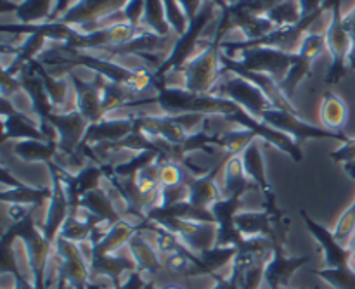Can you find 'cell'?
I'll list each match as a JSON object with an SVG mask.
<instances>
[{
	"mask_svg": "<svg viewBox=\"0 0 355 289\" xmlns=\"http://www.w3.org/2000/svg\"><path fill=\"white\" fill-rule=\"evenodd\" d=\"M47 168L49 173H51L52 198L51 201H49L47 215H45V220L44 224H42V232H44L45 238L54 245L55 239L59 238V232H61L66 218L69 217V201L64 189V184H62L59 166L55 165L54 161H49Z\"/></svg>",
	"mask_w": 355,
	"mask_h": 289,
	"instance_id": "8",
	"label": "cell"
},
{
	"mask_svg": "<svg viewBox=\"0 0 355 289\" xmlns=\"http://www.w3.org/2000/svg\"><path fill=\"white\" fill-rule=\"evenodd\" d=\"M80 208L87 210L89 213L96 215L97 218H101V220L106 222V224L110 225H114L118 224V222L125 220V218H121V215L118 213L113 200H111V196L103 189V187L90 191L85 196H82V200H80Z\"/></svg>",
	"mask_w": 355,
	"mask_h": 289,
	"instance_id": "19",
	"label": "cell"
},
{
	"mask_svg": "<svg viewBox=\"0 0 355 289\" xmlns=\"http://www.w3.org/2000/svg\"><path fill=\"white\" fill-rule=\"evenodd\" d=\"M225 31H227V28H225L224 14H222L220 30H218L217 38L210 45H207L200 54L189 59L182 68L177 69V71L182 73L184 89L187 92L198 94V96H208V94L214 92L215 85L222 78L220 52Z\"/></svg>",
	"mask_w": 355,
	"mask_h": 289,
	"instance_id": "1",
	"label": "cell"
},
{
	"mask_svg": "<svg viewBox=\"0 0 355 289\" xmlns=\"http://www.w3.org/2000/svg\"><path fill=\"white\" fill-rule=\"evenodd\" d=\"M347 248H349L352 253H355V234L350 238V241L347 243Z\"/></svg>",
	"mask_w": 355,
	"mask_h": 289,
	"instance_id": "41",
	"label": "cell"
},
{
	"mask_svg": "<svg viewBox=\"0 0 355 289\" xmlns=\"http://www.w3.org/2000/svg\"><path fill=\"white\" fill-rule=\"evenodd\" d=\"M55 0H26L16 9V19L19 24H45L51 19Z\"/></svg>",
	"mask_w": 355,
	"mask_h": 289,
	"instance_id": "26",
	"label": "cell"
},
{
	"mask_svg": "<svg viewBox=\"0 0 355 289\" xmlns=\"http://www.w3.org/2000/svg\"><path fill=\"white\" fill-rule=\"evenodd\" d=\"M355 234V200L352 201L349 208L342 213V217L338 218L335 225V231L333 236L338 243H349L350 238Z\"/></svg>",
	"mask_w": 355,
	"mask_h": 289,
	"instance_id": "32",
	"label": "cell"
},
{
	"mask_svg": "<svg viewBox=\"0 0 355 289\" xmlns=\"http://www.w3.org/2000/svg\"><path fill=\"white\" fill-rule=\"evenodd\" d=\"M300 215L302 218H304L305 225L309 227V231H311L312 234H314V238L322 245L328 269H350V256H352V252H350L347 246H343L342 243L336 241L333 232H329L328 229L319 225L315 220H312V218L309 217V213H305L304 210L300 211Z\"/></svg>",
	"mask_w": 355,
	"mask_h": 289,
	"instance_id": "11",
	"label": "cell"
},
{
	"mask_svg": "<svg viewBox=\"0 0 355 289\" xmlns=\"http://www.w3.org/2000/svg\"><path fill=\"white\" fill-rule=\"evenodd\" d=\"M207 118L208 116H205V114L201 113H182V114H175L173 120H175V123L179 125L187 135H191V134H196V127H200Z\"/></svg>",
	"mask_w": 355,
	"mask_h": 289,
	"instance_id": "34",
	"label": "cell"
},
{
	"mask_svg": "<svg viewBox=\"0 0 355 289\" xmlns=\"http://www.w3.org/2000/svg\"><path fill=\"white\" fill-rule=\"evenodd\" d=\"M51 198H52L51 187H45V189H35V187L26 186V184L23 182H21L17 187L7 189L0 194V201H2L3 204H24V207H31V208L42 207V203L51 201Z\"/></svg>",
	"mask_w": 355,
	"mask_h": 289,
	"instance_id": "24",
	"label": "cell"
},
{
	"mask_svg": "<svg viewBox=\"0 0 355 289\" xmlns=\"http://www.w3.org/2000/svg\"><path fill=\"white\" fill-rule=\"evenodd\" d=\"M47 123H51L55 128V132H58V148L62 152H76V149L82 144L90 125L78 111L52 113L47 118Z\"/></svg>",
	"mask_w": 355,
	"mask_h": 289,
	"instance_id": "10",
	"label": "cell"
},
{
	"mask_svg": "<svg viewBox=\"0 0 355 289\" xmlns=\"http://www.w3.org/2000/svg\"><path fill=\"white\" fill-rule=\"evenodd\" d=\"M322 6H324V0H300V9L304 17L312 16V14H315L318 10H321Z\"/></svg>",
	"mask_w": 355,
	"mask_h": 289,
	"instance_id": "37",
	"label": "cell"
},
{
	"mask_svg": "<svg viewBox=\"0 0 355 289\" xmlns=\"http://www.w3.org/2000/svg\"><path fill=\"white\" fill-rule=\"evenodd\" d=\"M220 64H222V71L236 73V75L243 76V78H246L248 82H252L255 87H259V89L263 92V96H266L267 99H269V103L272 104V107L288 111V113H293L297 114V116H300V111L291 104V100L288 99L284 90L281 89V83L276 82L272 76L266 75V73L248 71V69L243 68L236 59L229 58V55H225L224 52H220Z\"/></svg>",
	"mask_w": 355,
	"mask_h": 289,
	"instance_id": "7",
	"label": "cell"
},
{
	"mask_svg": "<svg viewBox=\"0 0 355 289\" xmlns=\"http://www.w3.org/2000/svg\"><path fill=\"white\" fill-rule=\"evenodd\" d=\"M103 179H106V173H104L101 165H97V163H89V165L83 166L82 172H80L78 175H75L76 191H78L80 198L85 196L90 191L99 189Z\"/></svg>",
	"mask_w": 355,
	"mask_h": 289,
	"instance_id": "29",
	"label": "cell"
},
{
	"mask_svg": "<svg viewBox=\"0 0 355 289\" xmlns=\"http://www.w3.org/2000/svg\"><path fill=\"white\" fill-rule=\"evenodd\" d=\"M343 14V24H345L347 31L350 35V40H352V51H350L349 58V68H355V6L352 9H349Z\"/></svg>",
	"mask_w": 355,
	"mask_h": 289,
	"instance_id": "36",
	"label": "cell"
},
{
	"mask_svg": "<svg viewBox=\"0 0 355 289\" xmlns=\"http://www.w3.org/2000/svg\"><path fill=\"white\" fill-rule=\"evenodd\" d=\"M217 277V286H215L214 289H231V281L229 279H224V277H218V276H215Z\"/></svg>",
	"mask_w": 355,
	"mask_h": 289,
	"instance_id": "39",
	"label": "cell"
},
{
	"mask_svg": "<svg viewBox=\"0 0 355 289\" xmlns=\"http://www.w3.org/2000/svg\"><path fill=\"white\" fill-rule=\"evenodd\" d=\"M318 274L329 286L336 289H355V272L352 269H324L319 270Z\"/></svg>",
	"mask_w": 355,
	"mask_h": 289,
	"instance_id": "31",
	"label": "cell"
},
{
	"mask_svg": "<svg viewBox=\"0 0 355 289\" xmlns=\"http://www.w3.org/2000/svg\"><path fill=\"white\" fill-rule=\"evenodd\" d=\"M182 201H189V184L182 182L179 186L162 187V201L159 207H173Z\"/></svg>",
	"mask_w": 355,
	"mask_h": 289,
	"instance_id": "33",
	"label": "cell"
},
{
	"mask_svg": "<svg viewBox=\"0 0 355 289\" xmlns=\"http://www.w3.org/2000/svg\"><path fill=\"white\" fill-rule=\"evenodd\" d=\"M211 96H218L232 100V103L241 106L243 110H246L252 116L259 118V120L267 110L272 107V104L269 103V99L263 96V92L259 87H255L252 82L243 78V76L229 71H222V78L215 85Z\"/></svg>",
	"mask_w": 355,
	"mask_h": 289,
	"instance_id": "3",
	"label": "cell"
},
{
	"mask_svg": "<svg viewBox=\"0 0 355 289\" xmlns=\"http://www.w3.org/2000/svg\"><path fill=\"white\" fill-rule=\"evenodd\" d=\"M231 289H238V288H236V286H234V284H232V283H231Z\"/></svg>",
	"mask_w": 355,
	"mask_h": 289,
	"instance_id": "44",
	"label": "cell"
},
{
	"mask_svg": "<svg viewBox=\"0 0 355 289\" xmlns=\"http://www.w3.org/2000/svg\"><path fill=\"white\" fill-rule=\"evenodd\" d=\"M162 289H184L182 286H177V284H168V286L162 288Z\"/></svg>",
	"mask_w": 355,
	"mask_h": 289,
	"instance_id": "43",
	"label": "cell"
},
{
	"mask_svg": "<svg viewBox=\"0 0 355 289\" xmlns=\"http://www.w3.org/2000/svg\"><path fill=\"white\" fill-rule=\"evenodd\" d=\"M272 222V217L267 211H238L234 217V225L243 238L274 236Z\"/></svg>",
	"mask_w": 355,
	"mask_h": 289,
	"instance_id": "22",
	"label": "cell"
},
{
	"mask_svg": "<svg viewBox=\"0 0 355 289\" xmlns=\"http://www.w3.org/2000/svg\"><path fill=\"white\" fill-rule=\"evenodd\" d=\"M3 120V134L2 144L7 141H24V139H37V141H47L44 132L40 130L38 120L28 116L26 113H21L14 107L7 116H2ZM49 142V141H47Z\"/></svg>",
	"mask_w": 355,
	"mask_h": 289,
	"instance_id": "15",
	"label": "cell"
},
{
	"mask_svg": "<svg viewBox=\"0 0 355 289\" xmlns=\"http://www.w3.org/2000/svg\"><path fill=\"white\" fill-rule=\"evenodd\" d=\"M128 252H130L132 260L137 265V270H141L142 274H149V276H155L158 274V270L162 269V260H159L158 249L153 248L151 243L137 232L134 238L130 239V243L127 245Z\"/></svg>",
	"mask_w": 355,
	"mask_h": 289,
	"instance_id": "20",
	"label": "cell"
},
{
	"mask_svg": "<svg viewBox=\"0 0 355 289\" xmlns=\"http://www.w3.org/2000/svg\"><path fill=\"white\" fill-rule=\"evenodd\" d=\"M224 161L215 165L207 175L196 177L193 182L189 184V203L198 208H208L210 210L217 201L222 200V189L217 184V177L222 173L224 168Z\"/></svg>",
	"mask_w": 355,
	"mask_h": 289,
	"instance_id": "14",
	"label": "cell"
},
{
	"mask_svg": "<svg viewBox=\"0 0 355 289\" xmlns=\"http://www.w3.org/2000/svg\"><path fill=\"white\" fill-rule=\"evenodd\" d=\"M241 2L243 0H220V7L225 10V9H229V7H234Z\"/></svg>",
	"mask_w": 355,
	"mask_h": 289,
	"instance_id": "40",
	"label": "cell"
},
{
	"mask_svg": "<svg viewBox=\"0 0 355 289\" xmlns=\"http://www.w3.org/2000/svg\"><path fill=\"white\" fill-rule=\"evenodd\" d=\"M130 0H82L59 23L73 28L76 33H90L127 7Z\"/></svg>",
	"mask_w": 355,
	"mask_h": 289,
	"instance_id": "4",
	"label": "cell"
},
{
	"mask_svg": "<svg viewBox=\"0 0 355 289\" xmlns=\"http://www.w3.org/2000/svg\"><path fill=\"white\" fill-rule=\"evenodd\" d=\"M350 269L355 272V253H352V256H350Z\"/></svg>",
	"mask_w": 355,
	"mask_h": 289,
	"instance_id": "42",
	"label": "cell"
},
{
	"mask_svg": "<svg viewBox=\"0 0 355 289\" xmlns=\"http://www.w3.org/2000/svg\"><path fill=\"white\" fill-rule=\"evenodd\" d=\"M69 78H71L73 87H75L76 111H78L90 125L104 120L103 96H101L99 87L94 82L82 80L73 69L69 71Z\"/></svg>",
	"mask_w": 355,
	"mask_h": 289,
	"instance_id": "12",
	"label": "cell"
},
{
	"mask_svg": "<svg viewBox=\"0 0 355 289\" xmlns=\"http://www.w3.org/2000/svg\"><path fill=\"white\" fill-rule=\"evenodd\" d=\"M58 144L47 141H37V139H24L16 141L12 144V155L17 156L23 161H54V156L58 152Z\"/></svg>",
	"mask_w": 355,
	"mask_h": 289,
	"instance_id": "23",
	"label": "cell"
},
{
	"mask_svg": "<svg viewBox=\"0 0 355 289\" xmlns=\"http://www.w3.org/2000/svg\"><path fill=\"white\" fill-rule=\"evenodd\" d=\"M165 9H166V19H168L170 28L177 37H182L191 26L189 16L184 10L182 3L179 0H165Z\"/></svg>",
	"mask_w": 355,
	"mask_h": 289,
	"instance_id": "30",
	"label": "cell"
},
{
	"mask_svg": "<svg viewBox=\"0 0 355 289\" xmlns=\"http://www.w3.org/2000/svg\"><path fill=\"white\" fill-rule=\"evenodd\" d=\"M257 139L255 132L248 130V128H239V130L225 132V134L218 135L217 146L225 151L227 156H241V152L252 144Z\"/></svg>",
	"mask_w": 355,
	"mask_h": 289,
	"instance_id": "27",
	"label": "cell"
},
{
	"mask_svg": "<svg viewBox=\"0 0 355 289\" xmlns=\"http://www.w3.org/2000/svg\"><path fill=\"white\" fill-rule=\"evenodd\" d=\"M134 132V116L130 118H110L106 116L104 120L97 123L89 125L83 144L97 146L104 142H118L127 137L128 134Z\"/></svg>",
	"mask_w": 355,
	"mask_h": 289,
	"instance_id": "13",
	"label": "cell"
},
{
	"mask_svg": "<svg viewBox=\"0 0 355 289\" xmlns=\"http://www.w3.org/2000/svg\"><path fill=\"white\" fill-rule=\"evenodd\" d=\"M142 31H151L159 37L172 35L168 19H166L165 0H146L144 17H142Z\"/></svg>",
	"mask_w": 355,
	"mask_h": 289,
	"instance_id": "25",
	"label": "cell"
},
{
	"mask_svg": "<svg viewBox=\"0 0 355 289\" xmlns=\"http://www.w3.org/2000/svg\"><path fill=\"white\" fill-rule=\"evenodd\" d=\"M260 120L269 127L290 135L297 144H300L302 141H311V139H336V141L342 142L349 141V137L343 132H329L324 127H315V125L302 120V116L283 110H276V107L267 110L260 116Z\"/></svg>",
	"mask_w": 355,
	"mask_h": 289,
	"instance_id": "5",
	"label": "cell"
},
{
	"mask_svg": "<svg viewBox=\"0 0 355 289\" xmlns=\"http://www.w3.org/2000/svg\"><path fill=\"white\" fill-rule=\"evenodd\" d=\"M343 170H345V173L350 177V179L355 180V161L343 163Z\"/></svg>",
	"mask_w": 355,
	"mask_h": 289,
	"instance_id": "38",
	"label": "cell"
},
{
	"mask_svg": "<svg viewBox=\"0 0 355 289\" xmlns=\"http://www.w3.org/2000/svg\"><path fill=\"white\" fill-rule=\"evenodd\" d=\"M54 249L62 259V276L71 289H87L92 281L89 260L83 256L82 248L76 243L68 239L58 238L54 243Z\"/></svg>",
	"mask_w": 355,
	"mask_h": 289,
	"instance_id": "9",
	"label": "cell"
},
{
	"mask_svg": "<svg viewBox=\"0 0 355 289\" xmlns=\"http://www.w3.org/2000/svg\"><path fill=\"white\" fill-rule=\"evenodd\" d=\"M322 127L329 132H342V128L349 120V107L340 99L336 94L326 92L321 100V110H319Z\"/></svg>",
	"mask_w": 355,
	"mask_h": 289,
	"instance_id": "21",
	"label": "cell"
},
{
	"mask_svg": "<svg viewBox=\"0 0 355 289\" xmlns=\"http://www.w3.org/2000/svg\"><path fill=\"white\" fill-rule=\"evenodd\" d=\"M266 17L276 28H286L298 24L304 19V14H302L300 9V0H284L279 6L274 7Z\"/></svg>",
	"mask_w": 355,
	"mask_h": 289,
	"instance_id": "28",
	"label": "cell"
},
{
	"mask_svg": "<svg viewBox=\"0 0 355 289\" xmlns=\"http://www.w3.org/2000/svg\"><path fill=\"white\" fill-rule=\"evenodd\" d=\"M238 54H241V59H236V61L243 68L248 69V71L266 73L279 83L284 82L288 71L295 62V54H288V52L277 51L272 47L241 49V51H238ZM234 55L236 52L229 58H234Z\"/></svg>",
	"mask_w": 355,
	"mask_h": 289,
	"instance_id": "6",
	"label": "cell"
},
{
	"mask_svg": "<svg viewBox=\"0 0 355 289\" xmlns=\"http://www.w3.org/2000/svg\"><path fill=\"white\" fill-rule=\"evenodd\" d=\"M331 23L326 30V45H328V54L331 55V62L326 71V83L335 85L349 69V58L352 51V40L343 24L342 14V0H333L331 6Z\"/></svg>",
	"mask_w": 355,
	"mask_h": 289,
	"instance_id": "2",
	"label": "cell"
},
{
	"mask_svg": "<svg viewBox=\"0 0 355 289\" xmlns=\"http://www.w3.org/2000/svg\"><path fill=\"white\" fill-rule=\"evenodd\" d=\"M139 232V225L135 222L121 220L118 224L111 225L110 231L106 232L103 239L97 245H94V256H104V255H116L125 245L130 243ZM92 256V259H94Z\"/></svg>",
	"mask_w": 355,
	"mask_h": 289,
	"instance_id": "18",
	"label": "cell"
},
{
	"mask_svg": "<svg viewBox=\"0 0 355 289\" xmlns=\"http://www.w3.org/2000/svg\"><path fill=\"white\" fill-rule=\"evenodd\" d=\"M309 259H286L279 246H274L272 256H270L269 263L266 269V283L269 284L270 289H286L288 281H290L291 274L307 263Z\"/></svg>",
	"mask_w": 355,
	"mask_h": 289,
	"instance_id": "16",
	"label": "cell"
},
{
	"mask_svg": "<svg viewBox=\"0 0 355 289\" xmlns=\"http://www.w3.org/2000/svg\"><path fill=\"white\" fill-rule=\"evenodd\" d=\"M329 158L336 163H349V161H355V139H350L349 141L342 142L336 151H333L329 155Z\"/></svg>",
	"mask_w": 355,
	"mask_h": 289,
	"instance_id": "35",
	"label": "cell"
},
{
	"mask_svg": "<svg viewBox=\"0 0 355 289\" xmlns=\"http://www.w3.org/2000/svg\"><path fill=\"white\" fill-rule=\"evenodd\" d=\"M222 198H232L238 196V194L248 193V189L252 187V180L248 179L245 172V166H243L241 156H227L225 155V163L224 168H222Z\"/></svg>",
	"mask_w": 355,
	"mask_h": 289,
	"instance_id": "17",
	"label": "cell"
}]
</instances>
